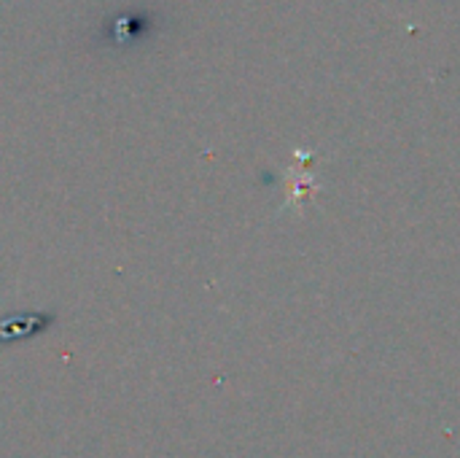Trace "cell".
<instances>
[{"label":"cell","instance_id":"6da1fadb","mask_svg":"<svg viewBox=\"0 0 460 458\" xmlns=\"http://www.w3.org/2000/svg\"><path fill=\"white\" fill-rule=\"evenodd\" d=\"M57 327L54 310H13L0 316V348L30 343Z\"/></svg>","mask_w":460,"mask_h":458}]
</instances>
